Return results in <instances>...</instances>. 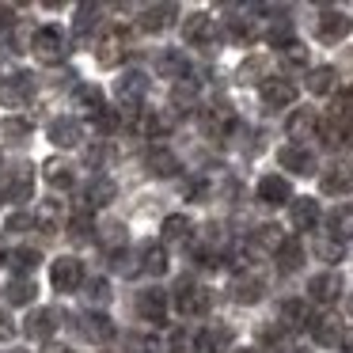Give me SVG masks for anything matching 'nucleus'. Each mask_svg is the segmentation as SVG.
Listing matches in <instances>:
<instances>
[{
  "label": "nucleus",
  "mask_w": 353,
  "mask_h": 353,
  "mask_svg": "<svg viewBox=\"0 0 353 353\" xmlns=\"http://www.w3.org/2000/svg\"><path fill=\"white\" fill-rule=\"evenodd\" d=\"M171 300H175V312L183 315V319L209 315V307H213V292H209L205 285H198V281H179L175 292H171Z\"/></svg>",
  "instance_id": "nucleus-1"
},
{
  "label": "nucleus",
  "mask_w": 353,
  "mask_h": 353,
  "mask_svg": "<svg viewBox=\"0 0 353 353\" xmlns=\"http://www.w3.org/2000/svg\"><path fill=\"white\" fill-rule=\"evenodd\" d=\"M31 54L39 57L42 65H61L65 57H69V39H65L61 27L46 23V27H39V31H34V39H31Z\"/></svg>",
  "instance_id": "nucleus-2"
},
{
  "label": "nucleus",
  "mask_w": 353,
  "mask_h": 353,
  "mask_svg": "<svg viewBox=\"0 0 353 353\" xmlns=\"http://www.w3.org/2000/svg\"><path fill=\"white\" fill-rule=\"evenodd\" d=\"M183 39L190 46H201V50H213L216 39H221V23H216L209 12H194V16L183 19Z\"/></svg>",
  "instance_id": "nucleus-3"
},
{
  "label": "nucleus",
  "mask_w": 353,
  "mask_h": 353,
  "mask_svg": "<svg viewBox=\"0 0 353 353\" xmlns=\"http://www.w3.org/2000/svg\"><path fill=\"white\" fill-rule=\"evenodd\" d=\"M315 34L334 46V42H342V39H350V34H353V16H350V12H342V8H323L319 19H315Z\"/></svg>",
  "instance_id": "nucleus-4"
},
{
  "label": "nucleus",
  "mask_w": 353,
  "mask_h": 353,
  "mask_svg": "<svg viewBox=\"0 0 353 353\" xmlns=\"http://www.w3.org/2000/svg\"><path fill=\"white\" fill-rule=\"evenodd\" d=\"M114 95H118V103H122L130 114H137V107L145 103V95H148V77L141 69L122 72V80L114 84Z\"/></svg>",
  "instance_id": "nucleus-5"
},
{
  "label": "nucleus",
  "mask_w": 353,
  "mask_h": 353,
  "mask_svg": "<svg viewBox=\"0 0 353 353\" xmlns=\"http://www.w3.org/2000/svg\"><path fill=\"white\" fill-rule=\"evenodd\" d=\"M201 125H205V133H209V137L228 141L232 133L239 130V118H236V110H232L228 103H213L209 110H201Z\"/></svg>",
  "instance_id": "nucleus-6"
},
{
  "label": "nucleus",
  "mask_w": 353,
  "mask_h": 353,
  "mask_svg": "<svg viewBox=\"0 0 353 353\" xmlns=\"http://www.w3.org/2000/svg\"><path fill=\"white\" fill-rule=\"evenodd\" d=\"M50 281H54L57 292H77L80 285H88L84 281V262L72 259V254H61V259L50 266Z\"/></svg>",
  "instance_id": "nucleus-7"
},
{
  "label": "nucleus",
  "mask_w": 353,
  "mask_h": 353,
  "mask_svg": "<svg viewBox=\"0 0 353 353\" xmlns=\"http://www.w3.org/2000/svg\"><path fill=\"white\" fill-rule=\"evenodd\" d=\"M31 95H34V77H27V72H16L12 80H0V107L19 110L23 103H31Z\"/></svg>",
  "instance_id": "nucleus-8"
},
{
  "label": "nucleus",
  "mask_w": 353,
  "mask_h": 353,
  "mask_svg": "<svg viewBox=\"0 0 353 353\" xmlns=\"http://www.w3.org/2000/svg\"><path fill=\"white\" fill-rule=\"evenodd\" d=\"M285 133H289L292 145L304 148V141H312V137H319V133H323V122H319L315 110H292L289 122H285Z\"/></svg>",
  "instance_id": "nucleus-9"
},
{
  "label": "nucleus",
  "mask_w": 353,
  "mask_h": 353,
  "mask_svg": "<svg viewBox=\"0 0 353 353\" xmlns=\"http://www.w3.org/2000/svg\"><path fill=\"white\" fill-rule=\"evenodd\" d=\"M259 201L262 205H270V209H277V205H292V186H289V179H281V175H266V179H259Z\"/></svg>",
  "instance_id": "nucleus-10"
},
{
  "label": "nucleus",
  "mask_w": 353,
  "mask_h": 353,
  "mask_svg": "<svg viewBox=\"0 0 353 353\" xmlns=\"http://www.w3.org/2000/svg\"><path fill=\"white\" fill-rule=\"evenodd\" d=\"M137 315L145 323H152V327H156V323H163V315H168V292L156 289V285H152V289H141L137 292Z\"/></svg>",
  "instance_id": "nucleus-11"
},
{
  "label": "nucleus",
  "mask_w": 353,
  "mask_h": 353,
  "mask_svg": "<svg viewBox=\"0 0 353 353\" xmlns=\"http://www.w3.org/2000/svg\"><path fill=\"white\" fill-rule=\"evenodd\" d=\"M57 330V315L50 312V307H34V312H27L23 319V334L31 338V342H50Z\"/></svg>",
  "instance_id": "nucleus-12"
},
{
  "label": "nucleus",
  "mask_w": 353,
  "mask_h": 353,
  "mask_svg": "<svg viewBox=\"0 0 353 353\" xmlns=\"http://www.w3.org/2000/svg\"><path fill=\"white\" fill-rule=\"evenodd\" d=\"M285 239L289 236H281L277 224H259V228L251 232V239H247V251L251 254H277L285 247Z\"/></svg>",
  "instance_id": "nucleus-13"
},
{
  "label": "nucleus",
  "mask_w": 353,
  "mask_h": 353,
  "mask_svg": "<svg viewBox=\"0 0 353 353\" xmlns=\"http://www.w3.org/2000/svg\"><path fill=\"white\" fill-rule=\"evenodd\" d=\"M145 163H148V171H152L156 179H175L179 171H183V163H179V156L171 152L168 145H152L145 152Z\"/></svg>",
  "instance_id": "nucleus-14"
},
{
  "label": "nucleus",
  "mask_w": 353,
  "mask_h": 353,
  "mask_svg": "<svg viewBox=\"0 0 353 353\" xmlns=\"http://www.w3.org/2000/svg\"><path fill=\"white\" fill-rule=\"evenodd\" d=\"M307 330H312V338H315L319 345H327V350H330V345H342V342H345L342 319H338V315H330V312L315 315V319H312V327H307Z\"/></svg>",
  "instance_id": "nucleus-15"
},
{
  "label": "nucleus",
  "mask_w": 353,
  "mask_h": 353,
  "mask_svg": "<svg viewBox=\"0 0 353 353\" xmlns=\"http://www.w3.org/2000/svg\"><path fill=\"white\" fill-rule=\"evenodd\" d=\"M307 292H312L315 304H334L342 296V274L338 270H327V274H315L307 281Z\"/></svg>",
  "instance_id": "nucleus-16"
},
{
  "label": "nucleus",
  "mask_w": 353,
  "mask_h": 353,
  "mask_svg": "<svg viewBox=\"0 0 353 353\" xmlns=\"http://www.w3.org/2000/svg\"><path fill=\"white\" fill-rule=\"evenodd\" d=\"M77 323H80V334H84L88 342H110V338L118 334L114 323L103 312H84V315H77Z\"/></svg>",
  "instance_id": "nucleus-17"
},
{
  "label": "nucleus",
  "mask_w": 353,
  "mask_h": 353,
  "mask_svg": "<svg viewBox=\"0 0 353 353\" xmlns=\"http://www.w3.org/2000/svg\"><path fill=\"white\" fill-rule=\"evenodd\" d=\"M46 137H50V145H57V148H77L80 141H84V130H80L77 118H54Z\"/></svg>",
  "instance_id": "nucleus-18"
},
{
  "label": "nucleus",
  "mask_w": 353,
  "mask_h": 353,
  "mask_svg": "<svg viewBox=\"0 0 353 353\" xmlns=\"http://www.w3.org/2000/svg\"><path fill=\"white\" fill-rule=\"evenodd\" d=\"M262 292H266V281H262L259 274H251V270L236 274V281H232V300H236V304H259Z\"/></svg>",
  "instance_id": "nucleus-19"
},
{
  "label": "nucleus",
  "mask_w": 353,
  "mask_h": 353,
  "mask_svg": "<svg viewBox=\"0 0 353 353\" xmlns=\"http://www.w3.org/2000/svg\"><path fill=\"white\" fill-rule=\"evenodd\" d=\"M277 163H281V171H292V175H315V156L300 145H285L277 152Z\"/></svg>",
  "instance_id": "nucleus-20"
},
{
  "label": "nucleus",
  "mask_w": 353,
  "mask_h": 353,
  "mask_svg": "<svg viewBox=\"0 0 353 353\" xmlns=\"http://www.w3.org/2000/svg\"><path fill=\"white\" fill-rule=\"evenodd\" d=\"M156 72L163 80H171V84H179V80H190V61L183 57V50H163L156 57Z\"/></svg>",
  "instance_id": "nucleus-21"
},
{
  "label": "nucleus",
  "mask_w": 353,
  "mask_h": 353,
  "mask_svg": "<svg viewBox=\"0 0 353 353\" xmlns=\"http://www.w3.org/2000/svg\"><path fill=\"white\" fill-rule=\"evenodd\" d=\"M312 307H307V300H285L281 304V312H277V323H281L285 330H304V327H312Z\"/></svg>",
  "instance_id": "nucleus-22"
},
{
  "label": "nucleus",
  "mask_w": 353,
  "mask_h": 353,
  "mask_svg": "<svg viewBox=\"0 0 353 353\" xmlns=\"http://www.w3.org/2000/svg\"><path fill=\"white\" fill-rule=\"evenodd\" d=\"M175 16H179L175 4H148V8L141 12V31L160 34V31H168V27L175 23Z\"/></svg>",
  "instance_id": "nucleus-23"
},
{
  "label": "nucleus",
  "mask_w": 353,
  "mask_h": 353,
  "mask_svg": "<svg viewBox=\"0 0 353 353\" xmlns=\"http://www.w3.org/2000/svg\"><path fill=\"white\" fill-rule=\"evenodd\" d=\"M65 224H69V213L61 209V201H42V205L34 209V228H39V232H46V236L61 232Z\"/></svg>",
  "instance_id": "nucleus-24"
},
{
  "label": "nucleus",
  "mask_w": 353,
  "mask_h": 353,
  "mask_svg": "<svg viewBox=\"0 0 353 353\" xmlns=\"http://www.w3.org/2000/svg\"><path fill=\"white\" fill-rule=\"evenodd\" d=\"M259 92H262V103H266V107H274V110L289 107V103L296 99V84H289V80H281V77H270Z\"/></svg>",
  "instance_id": "nucleus-25"
},
{
  "label": "nucleus",
  "mask_w": 353,
  "mask_h": 353,
  "mask_svg": "<svg viewBox=\"0 0 353 353\" xmlns=\"http://www.w3.org/2000/svg\"><path fill=\"white\" fill-rule=\"evenodd\" d=\"M125 57V42H122V31H110L99 39V46H95V61L103 65V69H114V65H122Z\"/></svg>",
  "instance_id": "nucleus-26"
},
{
  "label": "nucleus",
  "mask_w": 353,
  "mask_h": 353,
  "mask_svg": "<svg viewBox=\"0 0 353 353\" xmlns=\"http://www.w3.org/2000/svg\"><path fill=\"white\" fill-rule=\"evenodd\" d=\"M42 179H46V183L54 186V190H72V183H77V168L54 156V160L42 163Z\"/></svg>",
  "instance_id": "nucleus-27"
},
{
  "label": "nucleus",
  "mask_w": 353,
  "mask_h": 353,
  "mask_svg": "<svg viewBox=\"0 0 353 353\" xmlns=\"http://www.w3.org/2000/svg\"><path fill=\"white\" fill-rule=\"evenodd\" d=\"M323 194H353V163H334L323 175Z\"/></svg>",
  "instance_id": "nucleus-28"
},
{
  "label": "nucleus",
  "mask_w": 353,
  "mask_h": 353,
  "mask_svg": "<svg viewBox=\"0 0 353 353\" xmlns=\"http://www.w3.org/2000/svg\"><path fill=\"white\" fill-rule=\"evenodd\" d=\"M34 296H39V285H34V277H12L8 285H4V300L16 307H31Z\"/></svg>",
  "instance_id": "nucleus-29"
},
{
  "label": "nucleus",
  "mask_w": 353,
  "mask_h": 353,
  "mask_svg": "<svg viewBox=\"0 0 353 353\" xmlns=\"http://www.w3.org/2000/svg\"><path fill=\"white\" fill-rule=\"evenodd\" d=\"M171 125H175V114H168V110H145V114L137 118V130L152 141H160L163 133H171Z\"/></svg>",
  "instance_id": "nucleus-30"
},
{
  "label": "nucleus",
  "mask_w": 353,
  "mask_h": 353,
  "mask_svg": "<svg viewBox=\"0 0 353 353\" xmlns=\"http://www.w3.org/2000/svg\"><path fill=\"white\" fill-rule=\"evenodd\" d=\"M69 236L72 239H88V232H92V205H88V198H77L69 209Z\"/></svg>",
  "instance_id": "nucleus-31"
},
{
  "label": "nucleus",
  "mask_w": 353,
  "mask_h": 353,
  "mask_svg": "<svg viewBox=\"0 0 353 353\" xmlns=\"http://www.w3.org/2000/svg\"><path fill=\"white\" fill-rule=\"evenodd\" d=\"M163 239L168 243H190L194 239V221L190 216H183V213H171V216H163Z\"/></svg>",
  "instance_id": "nucleus-32"
},
{
  "label": "nucleus",
  "mask_w": 353,
  "mask_h": 353,
  "mask_svg": "<svg viewBox=\"0 0 353 353\" xmlns=\"http://www.w3.org/2000/svg\"><path fill=\"white\" fill-rule=\"evenodd\" d=\"M315 224H319V201H312V198H296V201H292V228L315 232Z\"/></svg>",
  "instance_id": "nucleus-33"
},
{
  "label": "nucleus",
  "mask_w": 353,
  "mask_h": 353,
  "mask_svg": "<svg viewBox=\"0 0 353 353\" xmlns=\"http://www.w3.org/2000/svg\"><path fill=\"white\" fill-rule=\"evenodd\" d=\"M4 262H8L12 270H16V277H31V274H34V266L42 262V254L34 251V247H12Z\"/></svg>",
  "instance_id": "nucleus-34"
},
{
  "label": "nucleus",
  "mask_w": 353,
  "mask_h": 353,
  "mask_svg": "<svg viewBox=\"0 0 353 353\" xmlns=\"http://www.w3.org/2000/svg\"><path fill=\"white\" fill-rule=\"evenodd\" d=\"M141 274H148V277H163V274H168V251H163L160 243L141 247Z\"/></svg>",
  "instance_id": "nucleus-35"
},
{
  "label": "nucleus",
  "mask_w": 353,
  "mask_h": 353,
  "mask_svg": "<svg viewBox=\"0 0 353 353\" xmlns=\"http://www.w3.org/2000/svg\"><path fill=\"white\" fill-rule=\"evenodd\" d=\"M327 228H330V236L334 239H353V205L345 201V205H334V213L327 216Z\"/></svg>",
  "instance_id": "nucleus-36"
},
{
  "label": "nucleus",
  "mask_w": 353,
  "mask_h": 353,
  "mask_svg": "<svg viewBox=\"0 0 353 353\" xmlns=\"http://www.w3.org/2000/svg\"><path fill=\"white\" fill-rule=\"evenodd\" d=\"M88 205H110V201L118 198V186H114V179H107V175H99V179H92V183H88Z\"/></svg>",
  "instance_id": "nucleus-37"
},
{
  "label": "nucleus",
  "mask_w": 353,
  "mask_h": 353,
  "mask_svg": "<svg viewBox=\"0 0 353 353\" xmlns=\"http://www.w3.org/2000/svg\"><path fill=\"white\" fill-rule=\"evenodd\" d=\"M274 262H277V270H281V274L300 270V262H304V243H300V239H285V247L274 254Z\"/></svg>",
  "instance_id": "nucleus-38"
},
{
  "label": "nucleus",
  "mask_w": 353,
  "mask_h": 353,
  "mask_svg": "<svg viewBox=\"0 0 353 353\" xmlns=\"http://www.w3.org/2000/svg\"><path fill=\"white\" fill-rule=\"evenodd\" d=\"M338 88V72L330 65H319V69L307 72V92L312 95H330Z\"/></svg>",
  "instance_id": "nucleus-39"
},
{
  "label": "nucleus",
  "mask_w": 353,
  "mask_h": 353,
  "mask_svg": "<svg viewBox=\"0 0 353 353\" xmlns=\"http://www.w3.org/2000/svg\"><path fill=\"white\" fill-rule=\"evenodd\" d=\"M171 107L175 110L198 107V80H179V84H171Z\"/></svg>",
  "instance_id": "nucleus-40"
},
{
  "label": "nucleus",
  "mask_w": 353,
  "mask_h": 353,
  "mask_svg": "<svg viewBox=\"0 0 353 353\" xmlns=\"http://www.w3.org/2000/svg\"><path fill=\"white\" fill-rule=\"evenodd\" d=\"M201 338H205V350L209 353H224L232 345V327H224V323H213V327L201 330Z\"/></svg>",
  "instance_id": "nucleus-41"
},
{
  "label": "nucleus",
  "mask_w": 353,
  "mask_h": 353,
  "mask_svg": "<svg viewBox=\"0 0 353 353\" xmlns=\"http://www.w3.org/2000/svg\"><path fill=\"white\" fill-rule=\"evenodd\" d=\"M95 27H99V8H95V4H80L77 23H72V34H77V39H88Z\"/></svg>",
  "instance_id": "nucleus-42"
},
{
  "label": "nucleus",
  "mask_w": 353,
  "mask_h": 353,
  "mask_svg": "<svg viewBox=\"0 0 353 353\" xmlns=\"http://www.w3.org/2000/svg\"><path fill=\"white\" fill-rule=\"evenodd\" d=\"M171 350H175V353H209L201 330H179L175 342H171Z\"/></svg>",
  "instance_id": "nucleus-43"
},
{
  "label": "nucleus",
  "mask_w": 353,
  "mask_h": 353,
  "mask_svg": "<svg viewBox=\"0 0 353 353\" xmlns=\"http://www.w3.org/2000/svg\"><path fill=\"white\" fill-rule=\"evenodd\" d=\"M266 61H262V57H247L243 65H239V84H266Z\"/></svg>",
  "instance_id": "nucleus-44"
},
{
  "label": "nucleus",
  "mask_w": 353,
  "mask_h": 353,
  "mask_svg": "<svg viewBox=\"0 0 353 353\" xmlns=\"http://www.w3.org/2000/svg\"><path fill=\"white\" fill-rule=\"evenodd\" d=\"M315 254H319L323 262H342L345 259V243L334 236H319L315 239Z\"/></svg>",
  "instance_id": "nucleus-45"
},
{
  "label": "nucleus",
  "mask_w": 353,
  "mask_h": 353,
  "mask_svg": "<svg viewBox=\"0 0 353 353\" xmlns=\"http://www.w3.org/2000/svg\"><path fill=\"white\" fill-rule=\"evenodd\" d=\"M277 57H281L285 69H304V65H307V46H304V42H289V46L277 50Z\"/></svg>",
  "instance_id": "nucleus-46"
},
{
  "label": "nucleus",
  "mask_w": 353,
  "mask_h": 353,
  "mask_svg": "<svg viewBox=\"0 0 353 353\" xmlns=\"http://www.w3.org/2000/svg\"><path fill=\"white\" fill-rule=\"evenodd\" d=\"M103 247H107L110 254L114 251H125V224H118V221H107L103 224Z\"/></svg>",
  "instance_id": "nucleus-47"
},
{
  "label": "nucleus",
  "mask_w": 353,
  "mask_h": 353,
  "mask_svg": "<svg viewBox=\"0 0 353 353\" xmlns=\"http://www.w3.org/2000/svg\"><path fill=\"white\" fill-rule=\"evenodd\" d=\"M0 137L12 141V145L31 141V122H23V118H8V122H0Z\"/></svg>",
  "instance_id": "nucleus-48"
},
{
  "label": "nucleus",
  "mask_w": 353,
  "mask_h": 353,
  "mask_svg": "<svg viewBox=\"0 0 353 353\" xmlns=\"http://www.w3.org/2000/svg\"><path fill=\"white\" fill-rule=\"evenodd\" d=\"M77 99H80V107H88V114L103 110V92H99L95 84H80V88H77Z\"/></svg>",
  "instance_id": "nucleus-49"
},
{
  "label": "nucleus",
  "mask_w": 353,
  "mask_h": 353,
  "mask_svg": "<svg viewBox=\"0 0 353 353\" xmlns=\"http://www.w3.org/2000/svg\"><path fill=\"white\" fill-rule=\"evenodd\" d=\"M92 122H95V130H103V133H114L118 125H122V110H110V107H103V110H95V114H92Z\"/></svg>",
  "instance_id": "nucleus-50"
},
{
  "label": "nucleus",
  "mask_w": 353,
  "mask_h": 353,
  "mask_svg": "<svg viewBox=\"0 0 353 353\" xmlns=\"http://www.w3.org/2000/svg\"><path fill=\"white\" fill-rule=\"evenodd\" d=\"M84 289H88V300H92L95 307H103V304L110 300V285L103 281V277H92V281H88Z\"/></svg>",
  "instance_id": "nucleus-51"
},
{
  "label": "nucleus",
  "mask_w": 353,
  "mask_h": 353,
  "mask_svg": "<svg viewBox=\"0 0 353 353\" xmlns=\"http://www.w3.org/2000/svg\"><path fill=\"white\" fill-rule=\"evenodd\" d=\"M228 34L236 42H251L254 39V23L251 19H228Z\"/></svg>",
  "instance_id": "nucleus-52"
},
{
  "label": "nucleus",
  "mask_w": 353,
  "mask_h": 353,
  "mask_svg": "<svg viewBox=\"0 0 353 353\" xmlns=\"http://www.w3.org/2000/svg\"><path fill=\"white\" fill-rule=\"evenodd\" d=\"M4 228H8V232H31L34 228V216L31 213H12L8 221H4Z\"/></svg>",
  "instance_id": "nucleus-53"
},
{
  "label": "nucleus",
  "mask_w": 353,
  "mask_h": 353,
  "mask_svg": "<svg viewBox=\"0 0 353 353\" xmlns=\"http://www.w3.org/2000/svg\"><path fill=\"white\" fill-rule=\"evenodd\" d=\"M285 334H289V330L281 327V323H274V327H262V342H285Z\"/></svg>",
  "instance_id": "nucleus-54"
},
{
  "label": "nucleus",
  "mask_w": 353,
  "mask_h": 353,
  "mask_svg": "<svg viewBox=\"0 0 353 353\" xmlns=\"http://www.w3.org/2000/svg\"><path fill=\"white\" fill-rule=\"evenodd\" d=\"M12 27H16V12L8 4H0V31H12Z\"/></svg>",
  "instance_id": "nucleus-55"
},
{
  "label": "nucleus",
  "mask_w": 353,
  "mask_h": 353,
  "mask_svg": "<svg viewBox=\"0 0 353 353\" xmlns=\"http://www.w3.org/2000/svg\"><path fill=\"white\" fill-rule=\"evenodd\" d=\"M12 334H16V323H12L8 315L0 312V338H12Z\"/></svg>",
  "instance_id": "nucleus-56"
},
{
  "label": "nucleus",
  "mask_w": 353,
  "mask_h": 353,
  "mask_svg": "<svg viewBox=\"0 0 353 353\" xmlns=\"http://www.w3.org/2000/svg\"><path fill=\"white\" fill-rule=\"evenodd\" d=\"M345 312H350V319H353V292H350V300H345Z\"/></svg>",
  "instance_id": "nucleus-57"
},
{
  "label": "nucleus",
  "mask_w": 353,
  "mask_h": 353,
  "mask_svg": "<svg viewBox=\"0 0 353 353\" xmlns=\"http://www.w3.org/2000/svg\"><path fill=\"white\" fill-rule=\"evenodd\" d=\"M236 353H262V350H254V345H251V350H236Z\"/></svg>",
  "instance_id": "nucleus-58"
},
{
  "label": "nucleus",
  "mask_w": 353,
  "mask_h": 353,
  "mask_svg": "<svg viewBox=\"0 0 353 353\" xmlns=\"http://www.w3.org/2000/svg\"><path fill=\"white\" fill-rule=\"evenodd\" d=\"M0 259H8V251H4V247H0Z\"/></svg>",
  "instance_id": "nucleus-59"
},
{
  "label": "nucleus",
  "mask_w": 353,
  "mask_h": 353,
  "mask_svg": "<svg viewBox=\"0 0 353 353\" xmlns=\"http://www.w3.org/2000/svg\"><path fill=\"white\" fill-rule=\"evenodd\" d=\"M50 353H69V350H50Z\"/></svg>",
  "instance_id": "nucleus-60"
},
{
  "label": "nucleus",
  "mask_w": 353,
  "mask_h": 353,
  "mask_svg": "<svg viewBox=\"0 0 353 353\" xmlns=\"http://www.w3.org/2000/svg\"><path fill=\"white\" fill-rule=\"evenodd\" d=\"M289 353H304V350H289Z\"/></svg>",
  "instance_id": "nucleus-61"
}]
</instances>
